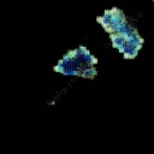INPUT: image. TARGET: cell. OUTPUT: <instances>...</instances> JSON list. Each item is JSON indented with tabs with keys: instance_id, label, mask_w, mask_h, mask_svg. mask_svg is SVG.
I'll return each mask as SVG.
<instances>
[{
	"instance_id": "cell-1",
	"label": "cell",
	"mask_w": 154,
	"mask_h": 154,
	"mask_svg": "<svg viewBox=\"0 0 154 154\" xmlns=\"http://www.w3.org/2000/svg\"><path fill=\"white\" fill-rule=\"evenodd\" d=\"M97 22L109 34L112 46L117 48L125 59H134L143 45V38L137 30L130 25L125 14L118 7L105 11L97 17Z\"/></svg>"
},
{
	"instance_id": "cell-2",
	"label": "cell",
	"mask_w": 154,
	"mask_h": 154,
	"mask_svg": "<svg viewBox=\"0 0 154 154\" xmlns=\"http://www.w3.org/2000/svg\"><path fill=\"white\" fill-rule=\"evenodd\" d=\"M96 64L97 59L90 54L84 46H78L76 49L67 52L53 69L55 72L64 76H77L93 79L97 75Z\"/></svg>"
}]
</instances>
